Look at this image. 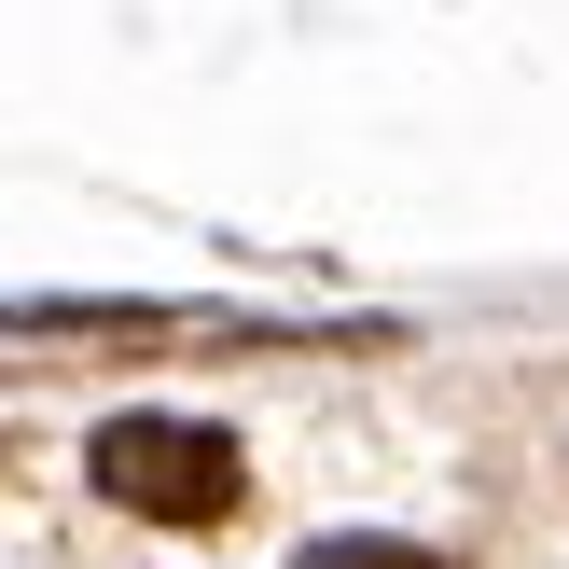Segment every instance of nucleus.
Instances as JSON below:
<instances>
[{"label":"nucleus","instance_id":"1","mask_svg":"<svg viewBox=\"0 0 569 569\" xmlns=\"http://www.w3.org/2000/svg\"><path fill=\"white\" fill-rule=\"evenodd\" d=\"M83 472H98L111 515H153V528H222L237 515V445L194 431V417H111L98 445H83Z\"/></svg>","mask_w":569,"mask_h":569},{"label":"nucleus","instance_id":"2","mask_svg":"<svg viewBox=\"0 0 569 569\" xmlns=\"http://www.w3.org/2000/svg\"><path fill=\"white\" fill-rule=\"evenodd\" d=\"M306 569H445L431 542H376V528H348V542H320Z\"/></svg>","mask_w":569,"mask_h":569}]
</instances>
